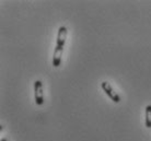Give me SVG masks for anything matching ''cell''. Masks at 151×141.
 Segmentation results:
<instances>
[{"instance_id": "3", "label": "cell", "mask_w": 151, "mask_h": 141, "mask_svg": "<svg viewBox=\"0 0 151 141\" xmlns=\"http://www.w3.org/2000/svg\"><path fill=\"white\" fill-rule=\"evenodd\" d=\"M67 39V27L61 25L58 29V33H57V41H56V46L58 47H63L64 48L65 43Z\"/></svg>"}, {"instance_id": "1", "label": "cell", "mask_w": 151, "mask_h": 141, "mask_svg": "<svg viewBox=\"0 0 151 141\" xmlns=\"http://www.w3.org/2000/svg\"><path fill=\"white\" fill-rule=\"evenodd\" d=\"M34 99L35 103L38 106L44 104V91H43V82L41 80H36L34 82Z\"/></svg>"}, {"instance_id": "4", "label": "cell", "mask_w": 151, "mask_h": 141, "mask_svg": "<svg viewBox=\"0 0 151 141\" xmlns=\"http://www.w3.org/2000/svg\"><path fill=\"white\" fill-rule=\"evenodd\" d=\"M63 52H64V48H63V47H58V46L55 47V50H54V56H53V66L55 67V68H57V67H59V66H60Z\"/></svg>"}, {"instance_id": "5", "label": "cell", "mask_w": 151, "mask_h": 141, "mask_svg": "<svg viewBox=\"0 0 151 141\" xmlns=\"http://www.w3.org/2000/svg\"><path fill=\"white\" fill-rule=\"evenodd\" d=\"M145 125L147 128H151V105L146 106V115H145Z\"/></svg>"}, {"instance_id": "6", "label": "cell", "mask_w": 151, "mask_h": 141, "mask_svg": "<svg viewBox=\"0 0 151 141\" xmlns=\"http://www.w3.org/2000/svg\"><path fill=\"white\" fill-rule=\"evenodd\" d=\"M0 141H8V139H7V138H2V139H1Z\"/></svg>"}, {"instance_id": "2", "label": "cell", "mask_w": 151, "mask_h": 141, "mask_svg": "<svg viewBox=\"0 0 151 141\" xmlns=\"http://www.w3.org/2000/svg\"><path fill=\"white\" fill-rule=\"evenodd\" d=\"M101 88H102L103 91L105 92L106 95L109 96L113 102H115V103H119V102H121V97H119V95L114 91V89L112 88V85H111L107 81H103L102 83H101Z\"/></svg>"}]
</instances>
